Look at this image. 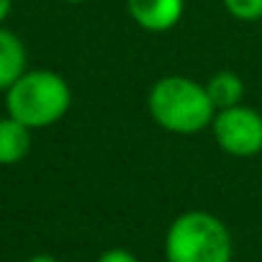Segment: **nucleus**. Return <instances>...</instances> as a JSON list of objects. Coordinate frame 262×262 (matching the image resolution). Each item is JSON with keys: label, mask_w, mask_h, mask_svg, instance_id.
Instances as JSON below:
<instances>
[{"label": "nucleus", "mask_w": 262, "mask_h": 262, "mask_svg": "<svg viewBox=\"0 0 262 262\" xmlns=\"http://www.w3.org/2000/svg\"><path fill=\"white\" fill-rule=\"evenodd\" d=\"M149 118L167 134L195 137L211 128L216 105L206 90V82L188 75H165L152 82L147 93Z\"/></svg>", "instance_id": "nucleus-1"}, {"label": "nucleus", "mask_w": 262, "mask_h": 262, "mask_svg": "<svg viewBox=\"0 0 262 262\" xmlns=\"http://www.w3.org/2000/svg\"><path fill=\"white\" fill-rule=\"evenodd\" d=\"M72 105V88L54 70H26L6 90V111L29 128H49L59 123Z\"/></svg>", "instance_id": "nucleus-2"}, {"label": "nucleus", "mask_w": 262, "mask_h": 262, "mask_svg": "<svg viewBox=\"0 0 262 262\" xmlns=\"http://www.w3.org/2000/svg\"><path fill=\"white\" fill-rule=\"evenodd\" d=\"M234 242L226 224L208 211H185L165 234L167 262H231Z\"/></svg>", "instance_id": "nucleus-3"}, {"label": "nucleus", "mask_w": 262, "mask_h": 262, "mask_svg": "<svg viewBox=\"0 0 262 262\" xmlns=\"http://www.w3.org/2000/svg\"><path fill=\"white\" fill-rule=\"evenodd\" d=\"M211 134L216 147L236 160H249L262 152V113L247 103L221 108L213 116Z\"/></svg>", "instance_id": "nucleus-4"}, {"label": "nucleus", "mask_w": 262, "mask_h": 262, "mask_svg": "<svg viewBox=\"0 0 262 262\" xmlns=\"http://www.w3.org/2000/svg\"><path fill=\"white\" fill-rule=\"evenodd\" d=\"M185 8L188 0H126L128 18L149 34H167L180 26Z\"/></svg>", "instance_id": "nucleus-5"}, {"label": "nucleus", "mask_w": 262, "mask_h": 262, "mask_svg": "<svg viewBox=\"0 0 262 262\" xmlns=\"http://www.w3.org/2000/svg\"><path fill=\"white\" fill-rule=\"evenodd\" d=\"M29 70V52L18 34L0 26V93H6Z\"/></svg>", "instance_id": "nucleus-6"}, {"label": "nucleus", "mask_w": 262, "mask_h": 262, "mask_svg": "<svg viewBox=\"0 0 262 262\" xmlns=\"http://www.w3.org/2000/svg\"><path fill=\"white\" fill-rule=\"evenodd\" d=\"M31 134L34 128L16 121L13 116L0 118V167H11L26 160L31 152Z\"/></svg>", "instance_id": "nucleus-7"}, {"label": "nucleus", "mask_w": 262, "mask_h": 262, "mask_svg": "<svg viewBox=\"0 0 262 262\" xmlns=\"http://www.w3.org/2000/svg\"><path fill=\"white\" fill-rule=\"evenodd\" d=\"M206 90H208L216 111L239 105V103H244V95H247V85H244L242 75L234 72V70H219V72H213L206 80Z\"/></svg>", "instance_id": "nucleus-8"}, {"label": "nucleus", "mask_w": 262, "mask_h": 262, "mask_svg": "<svg viewBox=\"0 0 262 262\" xmlns=\"http://www.w3.org/2000/svg\"><path fill=\"white\" fill-rule=\"evenodd\" d=\"M221 6L239 24H262V0H221Z\"/></svg>", "instance_id": "nucleus-9"}, {"label": "nucleus", "mask_w": 262, "mask_h": 262, "mask_svg": "<svg viewBox=\"0 0 262 262\" xmlns=\"http://www.w3.org/2000/svg\"><path fill=\"white\" fill-rule=\"evenodd\" d=\"M98 262H139V259L131 254L128 249H123V247H113V249H105L98 257Z\"/></svg>", "instance_id": "nucleus-10"}, {"label": "nucleus", "mask_w": 262, "mask_h": 262, "mask_svg": "<svg viewBox=\"0 0 262 262\" xmlns=\"http://www.w3.org/2000/svg\"><path fill=\"white\" fill-rule=\"evenodd\" d=\"M11 11H13V0H0V26L8 21Z\"/></svg>", "instance_id": "nucleus-11"}, {"label": "nucleus", "mask_w": 262, "mask_h": 262, "mask_svg": "<svg viewBox=\"0 0 262 262\" xmlns=\"http://www.w3.org/2000/svg\"><path fill=\"white\" fill-rule=\"evenodd\" d=\"M26 262H59V259L52 257V254H34V257H29Z\"/></svg>", "instance_id": "nucleus-12"}, {"label": "nucleus", "mask_w": 262, "mask_h": 262, "mask_svg": "<svg viewBox=\"0 0 262 262\" xmlns=\"http://www.w3.org/2000/svg\"><path fill=\"white\" fill-rule=\"evenodd\" d=\"M59 3H67V6H80V3H88V0H59Z\"/></svg>", "instance_id": "nucleus-13"}]
</instances>
